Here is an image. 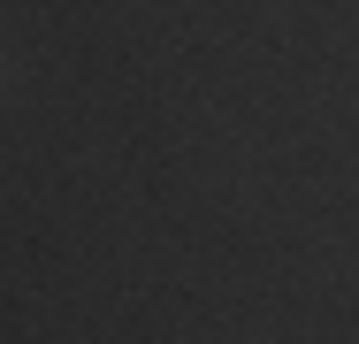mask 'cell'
Instances as JSON below:
<instances>
[{"label":"cell","mask_w":359,"mask_h":344,"mask_svg":"<svg viewBox=\"0 0 359 344\" xmlns=\"http://www.w3.org/2000/svg\"><path fill=\"white\" fill-rule=\"evenodd\" d=\"M0 77H8V54H0Z\"/></svg>","instance_id":"1"}]
</instances>
